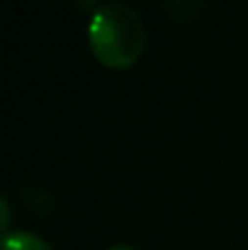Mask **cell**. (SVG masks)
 <instances>
[{"instance_id": "cell-1", "label": "cell", "mask_w": 248, "mask_h": 250, "mask_svg": "<svg viewBox=\"0 0 248 250\" xmlns=\"http://www.w3.org/2000/svg\"><path fill=\"white\" fill-rule=\"evenodd\" d=\"M88 39L102 66L122 71L134 66L144 51V24L129 5L110 2L92 15Z\"/></svg>"}, {"instance_id": "cell-2", "label": "cell", "mask_w": 248, "mask_h": 250, "mask_svg": "<svg viewBox=\"0 0 248 250\" xmlns=\"http://www.w3.org/2000/svg\"><path fill=\"white\" fill-rule=\"evenodd\" d=\"M2 250H51L42 238L32 233H5Z\"/></svg>"}, {"instance_id": "cell-3", "label": "cell", "mask_w": 248, "mask_h": 250, "mask_svg": "<svg viewBox=\"0 0 248 250\" xmlns=\"http://www.w3.org/2000/svg\"><path fill=\"white\" fill-rule=\"evenodd\" d=\"M110 250H139V248H134V246H114V248H110Z\"/></svg>"}]
</instances>
